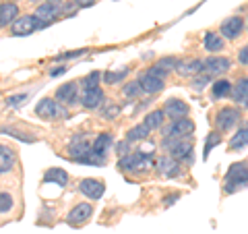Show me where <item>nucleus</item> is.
<instances>
[{
  "label": "nucleus",
  "instance_id": "49530a36",
  "mask_svg": "<svg viewBox=\"0 0 248 234\" xmlns=\"http://www.w3.org/2000/svg\"><path fill=\"white\" fill-rule=\"evenodd\" d=\"M126 150H128V143H124V141H122V143H118V153H122V155H124V153H126Z\"/></svg>",
  "mask_w": 248,
  "mask_h": 234
},
{
  "label": "nucleus",
  "instance_id": "37998d69",
  "mask_svg": "<svg viewBox=\"0 0 248 234\" xmlns=\"http://www.w3.org/2000/svg\"><path fill=\"white\" fill-rule=\"evenodd\" d=\"M66 71H68L66 67H58V68H54V71H52L50 75H52V77H58V75H64Z\"/></svg>",
  "mask_w": 248,
  "mask_h": 234
},
{
  "label": "nucleus",
  "instance_id": "f8f14e48",
  "mask_svg": "<svg viewBox=\"0 0 248 234\" xmlns=\"http://www.w3.org/2000/svg\"><path fill=\"white\" fill-rule=\"evenodd\" d=\"M176 73L180 77H192V75L205 73V60H201V58L180 60V62H178V67H176Z\"/></svg>",
  "mask_w": 248,
  "mask_h": 234
},
{
  "label": "nucleus",
  "instance_id": "4468645a",
  "mask_svg": "<svg viewBox=\"0 0 248 234\" xmlns=\"http://www.w3.org/2000/svg\"><path fill=\"white\" fill-rule=\"evenodd\" d=\"M190 112V108L186 106L182 100H178V98H172V100H168L166 106H164V114L168 116V118H172V120H180V118H186Z\"/></svg>",
  "mask_w": 248,
  "mask_h": 234
},
{
  "label": "nucleus",
  "instance_id": "6e6552de",
  "mask_svg": "<svg viewBox=\"0 0 248 234\" xmlns=\"http://www.w3.org/2000/svg\"><path fill=\"white\" fill-rule=\"evenodd\" d=\"M112 141L114 139H112L110 133H99L97 139L91 143V153H93L95 164H104L106 162V153H108V150H110Z\"/></svg>",
  "mask_w": 248,
  "mask_h": 234
},
{
  "label": "nucleus",
  "instance_id": "9d476101",
  "mask_svg": "<svg viewBox=\"0 0 248 234\" xmlns=\"http://www.w3.org/2000/svg\"><path fill=\"white\" fill-rule=\"evenodd\" d=\"M244 31V19L234 15V17H228L221 23V37L223 40H238Z\"/></svg>",
  "mask_w": 248,
  "mask_h": 234
},
{
  "label": "nucleus",
  "instance_id": "0eeeda50",
  "mask_svg": "<svg viewBox=\"0 0 248 234\" xmlns=\"http://www.w3.org/2000/svg\"><path fill=\"white\" fill-rule=\"evenodd\" d=\"M35 29H40V19L35 15H25V17H19L11 25V33L17 37H23V35H31Z\"/></svg>",
  "mask_w": 248,
  "mask_h": 234
},
{
  "label": "nucleus",
  "instance_id": "aec40b11",
  "mask_svg": "<svg viewBox=\"0 0 248 234\" xmlns=\"http://www.w3.org/2000/svg\"><path fill=\"white\" fill-rule=\"evenodd\" d=\"M17 164V151L13 147L0 143V174H9Z\"/></svg>",
  "mask_w": 248,
  "mask_h": 234
},
{
  "label": "nucleus",
  "instance_id": "f03ea898",
  "mask_svg": "<svg viewBox=\"0 0 248 234\" xmlns=\"http://www.w3.org/2000/svg\"><path fill=\"white\" fill-rule=\"evenodd\" d=\"M164 147L168 150V155L176 162H190L192 164V139H170L166 137Z\"/></svg>",
  "mask_w": 248,
  "mask_h": 234
},
{
  "label": "nucleus",
  "instance_id": "412c9836",
  "mask_svg": "<svg viewBox=\"0 0 248 234\" xmlns=\"http://www.w3.org/2000/svg\"><path fill=\"white\" fill-rule=\"evenodd\" d=\"M19 19V6L15 2H2L0 4V29L13 25Z\"/></svg>",
  "mask_w": 248,
  "mask_h": 234
},
{
  "label": "nucleus",
  "instance_id": "4c0bfd02",
  "mask_svg": "<svg viewBox=\"0 0 248 234\" xmlns=\"http://www.w3.org/2000/svg\"><path fill=\"white\" fill-rule=\"evenodd\" d=\"M0 133H11L13 137H17V139H21V141H27V143H31L33 141V137H27V135H23V133H19V131H15V129H9V127H0Z\"/></svg>",
  "mask_w": 248,
  "mask_h": 234
},
{
  "label": "nucleus",
  "instance_id": "473e14b6",
  "mask_svg": "<svg viewBox=\"0 0 248 234\" xmlns=\"http://www.w3.org/2000/svg\"><path fill=\"white\" fill-rule=\"evenodd\" d=\"M99 79H102V73L93 71V73H89V75L83 77L81 85H85V89H89V87H99Z\"/></svg>",
  "mask_w": 248,
  "mask_h": 234
},
{
  "label": "nucleus",
  "instance_id": "de8ad7c7",
  "mask_svg": "<svg viewBox=\"0 0 248 234\" xmlns=\"http://www.w3.org/2000/svg\"><path fill=\"white\" fill-rule=\"evenodd\" d=\"M246 29H248V19H246Z\"/></svg>",
  "mask_w": 248,
  "mask_h": 234
},
{
  "label": "nucleus",
  "instance_id": "4be33fe9",
  "mask_svg": "<svg viewBox=\"0 0 248 234\" xmlns=\"http://www.w3.org/2000/svg\"><path fill=\"white\" fill-rule=\"evenodd\" d=\"M232 98H234V102H238L240 106L248 108V75L246 77H240V79L234 83V87H232Z\"/></svg>",
  "mask_w": 248,
  "mask_h": 234
},
{
  "label": "nucleus",
  "instance_id": "1a4fd4ad",
  "mask_svg": "<svg viewBox=\"0 0 248 234\" xmlns=\"http://www.w3.org/2000/svg\"><path fill=\"white\" fill-rule=\"evenodd\" d=\"M35 114L42 116V118H46V120H56L58 116H64L66 112L62 110V108L58 106V102H54L52 98H44L42 102L35 106Z\"/></svg>",
  "mask_w": 248,
  "mask_h": 234
},
{
  "label": "nucleus",
  "instance_id": "6ab92c4d",
  "mask_svg": "<svg viewBox=\"0 0 248 234\" xmlns=\"http://www.w3.org/2000/svg\"><path fill=\"white\" fill-rule=\"evenodd\" d=\"M81 104L85 108H89V110H97V108L104 104V91H102V87H89V89H85L83 96H81Z\"/></svg>",
  "mask_w": 248,
  "mask_h": 234
},
{
  "label": "nucleus",
  "instance_id": "bb28decb",
  "mask_svg": "<svg viewBox=\"0 0 248 234\" xmlns=\"http://www.w3.org/2000/svg\"><path fill=\"white\" fill-rule=\"evenodd\" d=\"M164 118H166L164 110H153V112H149V114L145 116L143 124L149 131H157V129H161V124H164Z\"/></svg>",
  "mask_w": 248,
  "mask_h": 234
},
{
  "label": "nucleus",
  "instance_id": "e433bc0d",
  "mask_svg": "<svg viewBox=\"0 0 248 234\" xmlns=\"http://www.w3.org/2000/svg\"><path fill=\"white\" fill-rule=\"evenodd\" d=\"M178 62H180L178 58H174V56H168V58H161V60H157V65H159L161 68H166V71L170 73V71H172V68H176V67H178Z\"/></svg>",
  "mask_w": 248,
  "mask_h": 234
},
{
  "label": "nucleus",
  "instance_id": "ddd939ff",
  "mask_svg": "<svg viewBox=\"0 0 248 234\" xmlns=\"http://www.w3.org/2000/svg\"><path fill=\"white\" fill-rule=\"evenodd\" d=\"M155 168L166 178H174L180 174V162H176L174 158H170V155H161V158L155 160Z\"/></svg>",
  "mask_w": 248,
  "mask_h": 234
},
{
  "label": "nucleus",
  "instance_id": "a211bd4d",
  "mask_svg": "<svg viewBox=\"0 0 248 234\" xmlns=\"http://www.w3.org/2000/svg\"><path fill=\"white\" fill-rule=\"evenodd\" d=\"M77 96H79V83H75V81L60 85L56 89V100L66 106H73L77 102Z\"/></svg>",
  "mask_w": 248,
  "mask_h": 234
},
{
  "label": "nucleus",
  "instance_id": "c756f323",
  "mask_svg": "<svg viewBox=\"0 0 248 234\" xmlns=\"http://www.w3.org/2000/svg\"><path fill=\"white\" fill-rule=\"evenodd\" d=\"M221 143V135L217 131H213V133H209L207 135V141H205V151H203V158L207 160L209 158V153L213 151V147H217Z\"/></svg>",
  "mask_w": 248,
  "mask_h": 234
},
{
  "label": "nucleus",
  "instance_id": "423d86ee",
  "mask_svg": "<svg viewBox=\"0 0 248 234\" xmlns=\"http://www.w3.org/2000/svg\"><path fill=\"white\" fill-rule=\"evenodd\" d=\"M192 131H195V122L190 118H180V120H172V124L164 129V135L170 139H186L192 135Z\"/></svg>",
  "mask_w": 248,
  "mask_h": 234
},
{
  "label": "nucleus",
  "instance_id": "72a5a7b5",
  "mask_svg": "<svg viewBox=\"0 0 248 234\" xmlns=\"http://www.w3.org/2000/svg\"><path fill=\"white\" fill-rule=\"evenodd\" d=\"M211 83V75H207V73H201L199 77H195V79L190 81V85H192V89H197V91H201V89H205L207 85Z\"/></svg>",
  "mask_w": 248,
  "mask_h": 234
},
{
  "label": "nucleus",
  "instance_id": "393cba45",
  "mask_svg": "<svg viewBox=\"0 0 248 234\" xmlns=\"http://www.w3.org/2000/svg\"><path fill=\"white\" fill-rule=\"evenodd\" d=\"M44 183H56L60 186H66L68 174L62 168H50V170H46V174H44Z\"/></svg>",
  "mask_w": 248,
  "mask_h": 234
},
{
  "label": "nucleus",
  "instance_id": "ea45409f",
  "mask_svg": "<svg viewBox=\"0 0 248 234\" xmlns=\"http://www.w3.org/2000/svg\"><path fill=\"white\" fill-rule=\"evenodd\" d=\"M118 112H120V108L114 106V104H110V108H106L102 114H104V118H114V116H118Z\"/></svg>",
  "mask_w": 248,
  "mask_h": 234
},
{
  "label": "nucleus",
  "instance_id": "7ed1b4c3",
  "mask_svg": "<svg viewBox=\"0 0 248 234\" xmlns=\"http://www.w3.org/2000/svg\"><path fill=\"white\" fill-rule=\"evenodd\" d=\"M244 186H248V164H234L226 174V186L223 189H226V193H236Z\"/></svg>",
  "mask_w": 248,
  "mask_h": 234
},
{
  "label": "nucleus",
  "instance_id": "a19ab883",
  "mask_svg": "<svg viewBox=\"0 0 248 234\" xmlns=\"http://www.w3.org/2000/svg\"><path fill=\"white\" fill-rule=\"evenodd\" d=\"M149 73H151L153 77H159V79H164V77L168 75V71H166V68H161L159 65H153V67L149 68Z\"/></svg>",
  "mask_w": 248,
  "mask_h": 234
},
{
  "label": "nucleus",
  "instance_id": "58836bf2",
  "mask_svg": "<svg viewBox=\"0 0 248 234\" xmlns=\"http://www.w3.org/2000/svg\"><path fill=\"white\" fill-rule=\"evenodd\" d=\"M29 96H27V93H19V96H11L9 100H6V106H9V108H15V106H21L23 102H25V100H27Z\"/></svg>",
  "mask_w": 248,
  "mask_h": 234
},
{
  "label": "nucleus",
  "instance_id": "b1692460",
  "mask_svg": "<svg viewBox=\"0 0 248 234\" xmlns=\"http://www.w3.org/2000/svg\"><path fill=\"white\" fill-rule=\"evenodd\" d=\"M203 46L207 52H221L226 48V40L219 33H215V31H207L203 37Z\"/></svg>",
  "mask_w": 248,
  "mask_h": 234
},
{
  "label": "nucleus",
  "instance_id": "a18cd8bd",
  "mask_svg": "<svg viewBox=\"0 0 248 234\" xmlns=\"http://www.w3.org/2000/svg\"><path fill=\"white\" fill-rule=\"evenodd\" d=\"M79 6H91V4H95V0H75Z\"/></svg>",
  "mask_w": 248,
  "mask_h": 234
},
{
  "label": "nucleus",
  "instance_id": "2f4dec72",
  "mask_svg": "<svg viewBox=\"0 0 248 234\" xmlns=\"http://www.w3.org/2000/svg\"><path fill=\"white\" fill-rule=\"evenodd\" d=\"M126 75H128V68L124 67V68H120V71H116V73H106V75H104V81H106L108 85H116V83H120Z\"/></svg>",
  "mask_w": 248,
  "mask_h": 234
},
{
  "label": "nucleus",
  "instance_id": "2eb2a0df",
  "mask_svg": "<svg viewBox=\"0 0 248 234\" xmlns=\"http://www.w3.org/2000/svg\"><path fill=\"white\" fill-rule=\"evenodd\" d=\"M232 68V60L228 56H209L205 60V73L207 75H223Z\"/></svg>",
  "mask_w": 248,
  "mask_h": 234
},
{
  "label": "nucleus",
  "instance_id": "f704fd0d",
  "mask_svg": "<svg viewBox=\"0 0 248 234\" xmlns=\"http://www.w3.org/2000/svg\"><path fill=\"white\" fill-rule=\"evenodd\" d=\"M122 91H124V96H126V98H137L143 89H141V83H139V81H130V83L124 85Z\"/></svg>",
  "mask_w": 248,
  "mask_h": 234
},
{
  "label": "nucleus",
  "instance_id": "f3484780",
  "mask_svg": "<svg viewBox=\"0 0 248 234\" xmlns=\"http://www.w3.org/2000/svg\"><path fill=\"white\" fill-rule=\"evenodd\" d=\"M60 15V4H52V2H44L35 9V17L40 19V27H46L48 23H52Z\"/></svg>",
  "mask_w": 248,
  "mask_h": 234
},
{
  "label": "nucleus",
  "instance_id": "c03bdc74",
  "mask_svg": "<svg viewBox=\"0 0 248 234\" xmlns=\"http://www.w3.org/2000/svg\"><path fill=\"white\" fill-rule=\"evenodd\" d=\"M176 199H178V195H168V197L164 199V205H172Z\"/></svg>",
  "mask_w": 248,
  "mask_h": 234
},
{
  "label": "nucleus",
  "instance_id": "dca6fc26",
  "mask_svg": "<svg viewBox=\"0 0 248 234\" xmlns=\"http://www.w3.org/2000/svg\"><path fill=\"white\" fill-rule=\"evenodd\" d=\"M91 214H93L91 203H79V205H75L71 212H68L66 222L73 224V226H81V224H85V222L89 220Z\"/></svg>",
  "mask_w": 248,
  "mask_h": 234
},
{
  "label": "nucleus",
  "instance_id": "c9c22d12",
  "mask_svg": "<svg viewBox=\"0 0 248 234\" xmlns=\"http://www.w3.org/2000/svg\"><path fill=\"white\" fill-rule=\"evenodd\" d=\"M85 52H87L85 48H81V50H71V52H64V54H58V56H54V60H71V58H79V56H83Z\"/></svg>",
  "mask_w": 248,
  "mask_h": 234
},
{
  "label": "nucleus",
  "instance_id": "cd10ccee",
  "mask_svg": "<svg viewBox=\"0 0 248 234\" xmlns=\"http://www.w3.org/2000/svg\"><path fill=\"white\" fill-rule=\"evenodd\" d=\"M232 87H234V85H232L228 79H217L213 85H211V93H213V98H226V96H230L232 93Z\"/></svg>",
  "mask_w": 248,
  "mask_h": 234
},
{
  "label": "nucleus",
  "instance_id": "f257e3e1",
  "mask_svg": "<svg viewBox=\"0 0 248 234\" xmlns=\"http://www.w3.org/2000/svg\"><path fill=\"white\" fill-rule=\"evenodd\" d=\"M155 166L151 155L147 153H128L124 155V158H120L118 162V168L122 170V172H130V174H145L147 170H151Z\"/></svg>",
  "mask_w": 248,
  "mask_h": 234
},
{
  "label": "nucleus",
  "instance_id": "5701e85b",
  "mask_svg": "<svg viewBox=\"0 0 248 234\" xmlns=\"http://www.w3.org/2000/svg\"><path fill=\"white\" fill-rule=\"evenodd\" d=\"M139 83H141V89L145 93H157V91L164 89V79L153 77L149 71H145L141 77H139Z\"/></svg>",
  "mask_w": 248,
  "mask_h": 234
},
{
  "label": "nucleus",
  "instance_id": "9b49d317",
  "mask_svg": "<svg viewBox=\"0 0 248 234\" xmlns=\"http://www.w3.org/2000/svg\"><path fill=\"white\" fill-rule=\"evenodd\" d=\"M79 191L85 195V197H89V199H99L104 195L106 191V184L99 181V178H83L81 184H79Z\"/></svg>",
  "mask_w": 248,
  "mask_h": 234
},
{
  "label": "nucleus",
  "instance_id": "79ce46f5",
  "mask_svg": "<svg viewBox=\"0 0 248 234\" xmlns=\"http://www.w3.org/2000/svg\"><path fill=\"white\" fill-rule=\"evenodd\" d=\"M238 60H240V65H248V46H244V48L238 52Z\"/></svg>",
  "mask_w": 248,
  "mask_h": 234
},
{
  "label": "nucleus",
  "instance_id": "c85d7f7f",
  "mask_svg": "<svg viewBox=\"0 0 248 234\" xmlns=\"http://www.w3.org/2000/svg\"><path fill=\"white\" fill-rule=\"evenodd\" d=\"M149 129L145 127V124H137V127H133L128 133H126V141H143V139H147V135H149Z\"/></svg>",
  "mask_w": 248,
  "mask_h": 234
},
{
  "label": "nucleus",
  "instance_id": "20e7f679",
  "mask_svg": "<svg viewBox=\"0 0 248 234\" xmlns=\"http://www.w3.org/2000/svg\"><path fill=\"white\" fill-rule=\"evenodd\" d=\"M68 155L75 160V162H81V164H95L93 160V153H91V145L85 137H75L71 145H68Z\"/></svg>",
  "mask_w": 248,
  "mask_h": 234
},
{
  "label": "nucleus",
  "instance_id": "39448f33",
  "mask_svg": "<svg viewBox=\"0 0 248 234\" xmlns=\"http://www.w3.org/2000/svg\"><path fill=\"white\" fill-rule=\"evenodd\" d=\"M240 122V110L234 106H223L219 112L215 114V127L217 131H230Z\"/></svg>",
  "mask_w": 248,
  "mask_h": 234
},
{
  "label": "nucleus",
  "instance_id": "7c9ffc66",
  "mask_svg": "<svg viewBox=\"0 0 248 234\" xmlns=\"http://www.w3.org/2000/svg\"><path fill=\"white\" fill-rule=\"evenodd\" d=\"M13 207H15L13 195L6 193V191H0V214H9Z\"/></svg>",
  "mask_w": 248,
  "mask_h": 234
},
{
  "label": "nucleus",
  "instance_id": "a878e982",
  "mask_svg": "<svg viewBox=\"0 0 248 234\" xmlns=\"http://www.w3.org/2000/svg\"><path fill=\"white\" fill-rule=\"evenodd\" d=\"M246 145H248V127H242L240 131H236V135H232L228 147H230V151H238Z\"/></svg>",
  "mask_w": 248,
  "mask_h": 234
}]
</instances>
